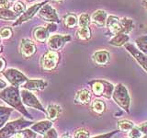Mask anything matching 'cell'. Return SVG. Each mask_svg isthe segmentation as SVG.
I'll list each match as a JSON object with an SVG mask.
<instances>
[{
	"mask_svg": "<svg viewBox=\"0 0 147 138\" xmlns=\"http://www.w3.org/2000/svg\"><path fill=\"white\" fill-rule=\"evenodd\" d=\"M28 2H32V1H34V0H27Z\"/></svg>",
	"mask_w": 147,
	"mask_h": 138,
	"instance_id": "obj_47",
	"label": "cell"
},
{
	"mask_svg": "<svg viewBox=\"0 0 147 138\" xmlns=\"http://www.w3.org/2000/svg\"><path fill=\"white\" fill-rule=\"evenodd\" d=\"M121 32L125 34H129L132 30L134 29V22L131 18H122L121 20Z\"/></svg>",
	"mask_w": 147,
	"mask_h": 138,
	"instance_id": "obj_22",
	"label": "cell"
},
{
	"mask_svg": "<svg viewBox=\"0 0 147 138\" xmlns=\"http://www.w3.org/2000/svg\"><path fill=\"white\" fill-rule=\"evenodd\" d=\"M47 85L48 83L42 79H28L22 87L27 90H42Z\"/></svg>",
	"mask_w": 147,
	"mask_h": 138,
	"instance_id": "obj_14",
	"label": "cell"
},
{
	"mask_svg": "<svg viewBox=\"0 0 147 138\" xmlns=\"http://www.w3.org/2000/svg\"><path fill=\"white\" fill-rule=\"evenodd\" d=\"M9 1H14V0H9Z\"/></svg>",
	"mask_w": 147,
	"mask_h": 138,
	"instance_id": "obj_50",
	"label": "cell"
},
{
	"mask_svg": "<svg viewBox=\"0 0 147 138\" xmlns=\"http://www.w3.org/2000/svg\"><path fill=\"white\" fill-rule=\"evenodd\" d=\"M142 138H147V135H144Z\"/></svg>",
	"mask_w": 147,
	"mask_h": 138,
	"instance_id": "obj_48",
	"label": "cell"
},
{
	"mask_svg": "<svg viewBox=\"0 0 147 138\" xmlns=\"http://www.w3.org/2000/svg\"><path fill=\"white\" fill-rule=\"evenodd\" d=\"M62 138H71V137H69L68 135H63V136Z\"/></svg>",
	"mask_w": 147,
	"mask_h": 138,
	"instance_id": "obj_44",
	"label": "cell"
},
{
	"mask_svg": "<svg viewBox=\"0 0 147 138\" xmlns=\"http://www.w3.org/2000/svg\"><path fill=\"white\" fill-rule=\"evenodd\" d=\"M3 75L14 87H22L28 81V78L23 74L15 68H8L3 72Z\"/></svg>",
	"mask_w": 147,
	"mask_h": 138,
	"instance_id": "obj_6",
	"label": "cell"
},
{
	"mask_svg": "<svg viewBox=\"0 0 147 138\" xmlns=\"http://www.w3.org/2000/svg\"><path fill=\"white\" fill-rule=\"evenodd\" d=\"M119 131H113V132H110L108 133H104V135H96L92 138H111L114 135H116Z\"/></svg>",
	"mask_w": 147,
	"mask_h": 138,
	"instance_id": "obj_37",
	"label": "cell"
},
{
	"mask_svg": "<svg viewBox=\"0 0 147 138\" xmlns=\"http://www.w3.org/2000/svg\"><path fill=\"white\" fill-rule=\"evenodd\" d=\"M51 128H53V122L51 121H40L32 124L30 129L39 135H45L46 132L49 131Z\"/></svg>",
	"mask_w": 147,
	"mask_h": 138,
	"instance_id": "obj_17",
	"label": "cell"
},
{
	"mask_svg": "<svg viewBox=\"0 0 147 138\" xmlns=\"http://www.w3.org/2000/svg\"><path fill=\"white\" fill-rule=\"evenodd\" d=\"M113 100L116 102L122 110H124L128 113L130 112V105H131V98L129 95L128 89L126 87L122 84H118L115 87L114 92L112 94Z\"/></svg>",
	"mask_w": 147,
	"mask_h": 138,
	"instance_id": "obj_3",
	"label": "cell"
},
{
	"mask_svg": "<svg viewBox=\"0 0 147 138\" xmlns=\"http://www.w3.org/2000/svg\"><path fill=\"white\" fill-rule=\"evenodd\" d=\"M91 21V17L87 13H82L78 18V25L80 28L82 27H88Z\"/></svg>",
	"mask_w": 147,
	"mask_h": 138,
	"instance_id": "obj_31",
	"label": "cell"
},
{
	"mask_svg": "<svg viewBox=\"0 0 147 138\" xmlns=\"http://www.w3.org/2000/svg\"><path fill=\"white\" fill-rule=\"evenodd\" d=\"M142 135L141 131L138 129V127H134L132 130L129 133V138H142Z\"/></svg>",
	"mask_w": 147,
	"mask_h": 138,
	"instance_id": "obj_35",
	"label": "cell"
},
{
	"mask_svg": "<svg viewBox=\"0 0 147 138\" xmlns=\"http://www.w3.org/2000/svg\"><path fill=\"white\" fill-rule=\"evenodd\" d=\"M12 11L14 13H16L18 16H20L21 14H23L26 11L25 5L20 1H18L12 6Z\"/></svg>",
	"mask_w": 147,
	"mask_h": 138,
	"instance_id": "obj_32",
	"label": "cell"
},
{
	"mask_svg": "<svg viewBox=\"0 0 147 138\" xmlns=\"http://www.w3.org/2000/svg\"><path fill=\"white\" fill-rule=\"evenodd\" d=\"M47 4V1H44V2H40V3H38V4H35L33 6H31L29 9H27V10L22 14V15L18 18L17 21L14 22L13 26H18V25H20L22 23H24L28 20H30V18H32L35 14L37 12H39L40 9L44 5Z\"/></svg>",
	"mask_w": 147,
	"mask_h": 138,
	"instance_id": "obj_10",
	"label": "cell"
},
{
	"mask_svg": "<svg viewBox=\"0 0 147 138\" xmlns=\"http://www.w3.org/2000/svg\"><path fill=\"white\" fill-rule=\"evenodd\" d=\"M46 27H47V29H48V30L50 32H53V31H55L57 30V26H56L55 23H48Z\"/></svg>",
	"mask_w": 147,
	"mask_h": 138,
	"instance_id": "obj_40",
	"label": "cell"
},
{
	"mask_svg": "<svg viewBox=\"0 0 147 138\" xmlns=\"http://www.w3.org/2000/svg\"><path fill=\"white\" fill-rule=\"evenodd\" d=\"M76 38L81 41H88L91 38V30L89 27H82L76 30Z\"/></svg>",
	"mask_w": 147,
	"mask_h": 138,
	"instance_id": "obj_25",
	"label": "cell"
},
{
	"mask_svg": "<svg viewBox=\"0 0 147 138\" xmlns=\"http://www.w3.org/2000/svg\"><path fill=\"white\" fill-rule=\"evenodd\" d=\"M142 5L144 7V9L147 11V0H142Z\"/></svg>",
	"mask_w": 147,
	"mask_h": 138,
	"instance_id": "obj_43",
	"label": "cell"
},
{
	"mask_svg": "<svg viewBox=\"0 0 147 138\" xmlns=\"http://www.w3.org/2000/svg\"><path fill=\"white\" fill-rule=\"evenodd\" d=\"M39 17L49 23H59L60 20L56 10L50 5L46 4L39 10Z\"/></svg>",
	"mask_w": 147,
	"mask_h": 138,
	"instance_id": "obj_8",
	"label": "cell"
},
{
	"mask_svg": "<svg viewBox=\"0 0 147 138\" xmlns=\"http://www.w3.org/2000/svg\"><path fill=\"white\" fill-rule=\"evenodd\" d=\"M62 112V108L57 104H49L46 109V114L51 121H55Z\"/></svg>",
	"mask_w": 147,
	"mask_h": 138,
	"instance_id": "obj_21",
	"label": "cell"
},
{
	"mask_svg": "<svg viewBox=\"0 0 147 138\" xmlns=\"http://www.w3.org/2000/svg\"><path fill=\"white\" fill-rule=\"evenodd\" d=\"M91 99V94L88 89H81L76 93V98H75V102L78 104H87L90 102Z\"/></svg>",
	"mask_w": 147,
	"mask_h": 138,
	"instance_id": "obj_19",
	"label": "cell"
},
{
	"mask_svg": "<svg viewBox=\"0 0 147 138\" xmlns=\"http://www.w3.org/2000/svg\"><path fill=\"white\" fill-rule=\"evenodd\" d=\"M6 67V61L3 58H0V72H2Z\"/></svg>",
	"mask_w": 147,
	"mask_h": 138,
	"instance_id": "obj_41",
	"label": "cell"
},
{
	"mask_svg": "<svg viewBox=\"0 0 147 138\" xmlns=\"http://www.w3.org/2000/svg\"><path fill=\"white\" fill-rule=\"evenodd\" d=\"M124 46H125V49L128 52L132 55L133 58L139 63L140 66L147 72V54L142 53L141 51L138 48H136L133 44L126 43Z\"/></svg>",
	"mask_w": 147,
	"mask_h": 138,
	"instance_id": "obj_11",
	"label": "cell"
},
{
	"mask_svg": "<svg viewBox=\"0 0 147 138\" xmlns=\"http://www.w3.org/2000/svg\"><path fill=\"white\" fill-rule=\"evenodd\" d=\"M43 138H58L56 130L54 128H51L49 131L46 132L45 135H43Z\"/></svg>",
	"mask_w": 147,
	"mask_h": 138,
	"instance_id": "obj_36",
	"label": "cell"
},
{
	"mask_svg": "<svg viewBox=\"0 0 147 138\" xmlns=\"http://www.w3.org/2000/svg\"><path fill=\"white\" fill-rule=\"evenodd\" d=\"M106 26L108 27L109 31L113 34H118L121 32V20L115 16H109L107 24Z\"/></svg>",
	"mask_w": 147,
	"mask_h": 138,
	"instance_id": "obj_16",
	"label": "cell"
},
{
	"mask_svg": "<svg viewBox=\"0 0 147 138\" xmlns=\"http://www.w3.org/2000/svg\"><path fill=\"white\" fill-rule=\"evenodd\" d=\"M60 55L54 51H48L40 58V66L45 71H52L56 68Z\"/></svg>",
	"mask_w": 147,
	"mask_h": 138,
	"instance_id": "obj_5",
	"label": "cell"
},
{
	"mask_svg": "<svg viewBox=\"0 0 147 138\" xmlns=\"http://www.w3.org/2000/svg\"><path fill=\"white\" fill-rule=\"evenodd\" d=\"M92 92L98 97L102 96L106 99H110L112 97L115 87L108 81L105 80H93L89 82Z\"/></svg>",
	"mask_w": 147,
	"mask_h": 138,
	"instance_id": "obj_4",
	"label": "cell"
},
{
	"mask_svg": "<svg viewBox=\"0 0 147 138\" xmlns=\"http://www.w3.org/2000/svg\"><path fill=\"white\" fill-rule=\"evenodd\" d=\"M0 52H2V46L0 45Z\"/></svg>",
	"mask_w": 147,
	"mask_h": 138,
	"instance_id": "obj_46",
	"label": "cell"
},
{
	"mask_svg": "<svg viewBox=\"0 0 147 138\" xmlns=\"http://www.w3.org/2000/svg\"><path fill=\"white\" fill-rule=\"evenodd\" d=\"M37 133L33 132L31 129H25L17 133L14 138H36Z\"/></svg>",
	"mask_w": 147,
	"mask_h": 138,
	"instance_id": "obj_29",
	"label": "cell"
},
{
	"mask_svg": "<svg viewBox=\"0 0 147 138\" xmlns=\"http://www.w3.org/2000/svg\"><path fill=\"white\" fill-rule=\"evenodd\" d=\"M0 36L2 39H9L12 36V30L8 27H5L0 30Z\"/></svg>",
	"mask_w": 147,
	"mask_h": 138,
	"instance_id": "obj_34",
	"label": "cell"
},
{
	"mask_svg": "<svg viewBox=\"0 0 147 138\" xmlns=\"http://www.w3.org/2000/svg\"><path fill=\"white\" fill-rule=\"evenodd\" d=\"M49 33L50 31L48 30L47 27H37L33 31L34 39L39 41V43H45L46 41L49 39Z\"/></svg>",
	"mask_w": 147,
	"mask_h": 138,
	"instance_id": "obj_18",
	"label": "cell"
},
{
	"mask_svg": "<svg viewBox=\"0 0 147 138\" xmlns=\"http://www.w3.org/2000/svg\"><path fill=\"white\" fill-rule=\"evenodd\" d=\"M91 107H92V110H93L96 113L101 114V113L104 112V110L106 109V105H105V103L103 102L102 100L96 99V100H95V101L92 102Z\"/></svg>",
	"mask_w": 147,
	"mask_h": 138,
	"instance_id": "obj_30",
	"label": "cell"
},
{
	"mask_svg": "<svg viewBox=\"0 0 147 138\" xmlns=\"http://www.w3.org/2000/svg\"><path fill=\"white\" fill-rule=\"evenodd\" d=\"M134 127V123L128 120H122L118 122V128L121 132H131Z\"/></svg>",
	"mask_w": 147,
	"mask_h": 138,
	"instance_id": "obj_27",
	"label": "cell"
},
{
	"mask_svg": "<svg viewBox=\"0 0 147 138\" xmlns=\"http://www.w3.org/2000/svg\"><path fill=\"white\" fill-rule=\"evenodd\" d=\"M18 16L16 13H14L10 9H4L0 8V18L5 20H16Z\"/></svg>",
	"mask_w": 147,
	"mask_h": 138,
	"instance_id": "obj_28",
	"label": "cell"
},
{
	"mask_svg": "<svg viewBox=\"0 0 147 138\" xmlns=\"http://www.w3.org/2000/svg\"><path fill=\"white\" fill-rule=\"evenodd\" d=\"M1 40H2V38H1V36H0V43H1Z\"/></svg>",
	"mask_w": 147,
	"mask_h": 138,
	"instance_id": "obj_49",
	"label": "cell"
},
{
	"mask_svg": "<svg viewBox=\"0 0 147 138\" xmlns=\"http://www.w3.org/2000/svg\"><path fill=\"white\" fill-rule=\"evenodd\" d=\"M53 1H55V2H61V1H63V0H53Z\"/></svg>",
	"mask_w": 147,
	"mask_h": 138,
	"instance_id": "obj_45",
	"label": "cell"
},
{
	"mask_svg": "<svg viewBox=\"0 0 147 138\" xmlns=\"http://www.w3.org/2000/svg\"><path fill=\"white\" fill-rule=\"evenodd\" d=\"M107 20H108V14L105 10H102V9L96 10L91 15V22H93L96 26L99 27L105 26L107 24Z\"/></svg>",
	"mask_w": 147,
	"mask_h": 138,
	"instance_id": "obj_15",
	"label": "cell"
},
{
	"mask_svg": "<svg viewBox=\"0 0 147 138\" xmlns=\"http://www.w3.org/2000/svg\"><path fill=\"white\" fill-rule=\"evenodd\" d=\"M129 40H130V37H129L128 34L125 33H118L116 34L114 37H112L111 39L109 41V43L111 45L117 46V47H119V46H123L125 45L126 43H128Z\"/></svg>",
	"mask_w": 147,
	"mask_h": 138,
	"instance_id": "obj_20",
	"label": "cell"
},
{
	"mask_svg": "<svg viewBox=\"0 0 147 138\" xmlns=\"http://www.w3.org/2000/svg\"><path fill=\"white\" fill-rule=\"evenodd\" d=\"M20 96H21V99L22 102L24 105L29 106V107H32L34 109H37L46 113V110L42 107V105L40 104L39 99L36 98L34 94H32L30 90L27 89H22L20 91Z\"/></svg>",
	"mask_w": 147,
	"mask_h": 138,
	"instance_id": "obj_7",
	"label": "cell"
},
{
	"mask_svg": "<svg viewBox=\"0 0 147 138\" xmlns=\"http://www.w3.org/2000/svg\"><path fill=\"white\" fill-rule=\"evenodd\" d=\"M7 87V83L5 82L4 80H2L1 78H0V91L4 90Z\"/></svg>",
	"mask_w": 147,
	"mask_h": 138,
	"instance_id": "obj_42",
	"label": "cell"
},
{
	"mask_svg": "<svg viewBox=\"0 0 147 138\" xmlns=\"http://www.w3.org/2000/svg\"><path fill=\"white\" fill-rule=\"evenodd\" d=\"M90 135L86 129H77L74 133V138H89Z\"/></svg>",
	"mask_w": 147,
	"mask_h": 138,
	"instance_id": "obj_33",
	"label": "cell"
},
{
	"mask_svg": "<svg viewBox=\"0 0 147 138\" xmlns=\"http://www.w3.org/2000/svg\"><path fill=\"white\" fill-rule=\"evenodd\" d=\"M12 109L5 106H0V128H2L7 122L9 116L12 112Z\"/></svg>",
	"mask_w": 147,
	"mask_h": 138,
	"instance_id": "obj_24",
	"label": "cell"
},
{
	"mask_svg": "<svg viewBox=\"0 0 147 138\" xmlns=\"http://www.w3.org/2000/svg\"><path fill=\"white\" fill-rule=\"evenodd\" d=\"M0 8L8 9L9 8V0H0Z\"/></svg>",
	"mask_w": 147,
	"mask_h": 138,
	"instance_id": "obj_39",
	"label": "cell"
},
{
	"mask_svg": "<svg viewBox=\"0 0 147 138\" xmlns=\"http://www.w3.org/2000/svg\"><path fill=\"white\" fill-rule=\"evenodd\" d=\"M135 43L142 53L147 54V35L141 36L135 40Z\"/></svg>",
	"mask_w": 147,
	"mask_h": 138,
	"instance_id": "obj_26",
	"label": "cell"
},
{
	"mask_svg": "<svg viewBox=\"0 0 147 138\" xmlns=\"http://www.w3.org/2000/svg\"><path fill=\"white\" fill-rule=\"evenodd\" d=\"M20 49V53L26 58L32 56L36 53L37 50L35 43L29 39H24L21 41Z\"/></svg>",
	"mask_w": 147,
	"mask_h": 138,
	"instance_id": "obj_12",
	"label": "cell"
},
{
	"mask_svg": "<svg viewBox=\"0 0 147 138\" xmlns=\"http://www.w3.org/2000/svg\"><path fill=\"white\" fill-rule=\"evenodd\" d=\"M63 24L66 28H75L78 25V18L76 14L69 13L63 17Z\"/></svg>",
	"mask_w": 147,
	"mask_h": 138,
	"instance_id": "obj_23",
	"label": "cell"
},
{
	"mask_svg": "<svg viewBox=\"0 0 147 138\" xmlns=\"http://www.w3.org/2000/svg\"><path fill=\"white\" fill-rule=\"evenodd\" d=\"M31 122L27 121L23 118L8 122L2 129H0V138H9L15 135L17 133L20 132V130H22L27 126L31 125Z\"/></svg>",
	"mask_w": 147,
	"mask_h": 138,
	"instance_id": "obj_2",
	"label": "cell"
},
{
	"mask_svg": "<svg viewBox=\"0 0 147 138\" xmlns=\"http://www.w3.org/2000/svg\"><path fill=\"white\" fill-rule=\"evenodd\" d=\"M109 59H110V55L108 51L106 50L96 51L92 55V60L98 66H106V64H109Z\"/></svg>",
	"mask_w": 147,
	"mask_h": 138,
	"instance_id": "obj_13",
	"label": "cell"
},
{
	"mask_svg": "<svg viewBox=\"0 0 147 138\" xmlns=\"http://www.w3.org/2000/svg\"><path fill=\"white\" fill-rule=\"evenodd\" d=\"M71 40V37L69 35H61V34H54L49 37L48 39V46L51 51H57L61 50L63 46L65 44L67 41Z\"/></svg>",
	"mask_w": 147,
	"mask_h": 138,
	"instance_id": "obj_9",
	"label": "cell"
},
{
	"mask_svg": "<svg viewBox=\"0 0 147 138\" xmlns=\"http://www.w3.org/2000/svg\"><path fill=\"white\" fill-rule=\"evenodd\" d=\"M137 127L141 131V133H142V135H147V122L142 123V124H140V125H138Z\"/></svg>",
	"mask_w": 147,
	"mask_h": 138,
	"instance_id": "obj_38",
	"label": "cell"
},
{
	"mask_svg": "<svg viewBox=\"0 0 147 138\" xmlns=\"http://www.w3.org/2000/svg\"><path fill=\"white\" fill-rule=\"evenodd\" d=\"M0 99H3L9 106H11L12 108L18 110L25 117L32 119L31 115L27 112L24 106H23L20 92L18 90V87H7L4 90L0 91Z\"/></svg>",
	"mask_w": 147,
	"mask_h": 138,
	"instance_id": "obj_1",
	"label": "cell"
}]
</instances>
